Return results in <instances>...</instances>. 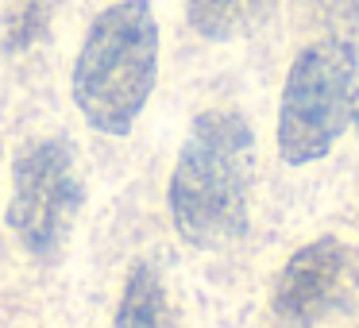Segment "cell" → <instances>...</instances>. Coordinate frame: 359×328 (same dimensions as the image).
<instances>
[{"label": "cell", "instance_id": "5", "mask_svg": "<svg viewBox=\"0 0 359 328\" xmlns=\"http://www.w3.org/2000/svg\"><path fill=\"white\" fill-rule=\"evenodd\" d=\"M355 289V255L344 247L336 235L297 247L278 271L271 289V313L282 328H313L336 309Z\"/></svg>", "mask_w": 359, "mask_h": 328}, {"label": "cell", "instance_id": "1", "mask_svg": "<svg viewBox=\"0 0 359 328\" xmlns=\"http://www.w3.org/2000/svg\"><path fill=\"white\" fill-rule=\"evenodd\" d=\"M255 132L236 109H209L189 124L170 174V217L189 247L217 251L248 232Z\"/></svg>", "mask_w": 359, "mask_h": 328}, {"label": "cell", "instance_id": "8", "mask_svg": "<svg viewBox=\"0 0 359 328\" xmlns=\"http://www.w3.org/2000/svg\"><path fill=\"white\" fill-rule=\"evenodd\" d=\"M355 128H359V104H355Z\"/></svg>", "mask_w": 359, "mask_h": 328}, {"label": "cell", "instance_id": "2", "mask_svg": "<svg viewBox=\"0 0 359 328\" xmlns=\"http://www.w3.org/2000/svg\"><path fill=\"white\" fill-rule=\"evenodd\" d=\"M158 78V20L147 0L109 4L89 24L74 62V104L89 128L128 135Z\"/></svg>", "mask_w": 359, "mask_h": 328}, {"label": "cell", "instance_id": "7", "mask_svg": "<svg viewBox=\"0 0 359 328\" xmlns=\"http://www.w3.org/2000/svg\"><path fill=\"white\" fill-rule=\"evenodd\" d=\"M112 328H174L170 297H166V286L151 263H135L128 271Z\"/></svg>", "mask_w": 359, "mask_h": 328}, {"label": "cell", "instance_id": "6", "mask_svg": "<svg viewBox=\"0 0 359 328\" xmlns=\"http://www.w3.org/2000/svg\"><path fill=\"white\" fill-rule=\"evenodd\" d=\"M271 8L274 0H186V20L201 39L232 43L255 32Z\"/></svg>", "mask_w": 359, "mask_h": 328}, {"label": "cell", "instance_id": "3", "mask_svg": "<svg viewBox=\"0 0 359 328\" xmlns=\"http://www.w3.org/2000/svg\"><path fill=\"white\" fill-rule=\"evenodd\" d=\"M359 50L348 39L309 43L286 74L278 104V155L290 166L325 158L355 116Z\"/></svg>", "mask_w": 359, "mask_h": 328}, {"label": "cell", "instance_id": "4", "mask_svg": "<svg viewBox=\"0 0 359 328\" xmlns=\"http://www.w3.org/2000/svg\"><path fill=\"white\" fill-rule=\"evenodd\" d=\"M81 174L70 139L47 135L16 151L8 224L27 255L55 259L81 209Z\"/></svg>", "mask_w": 359, "mask_h": 328}]
</instances>
